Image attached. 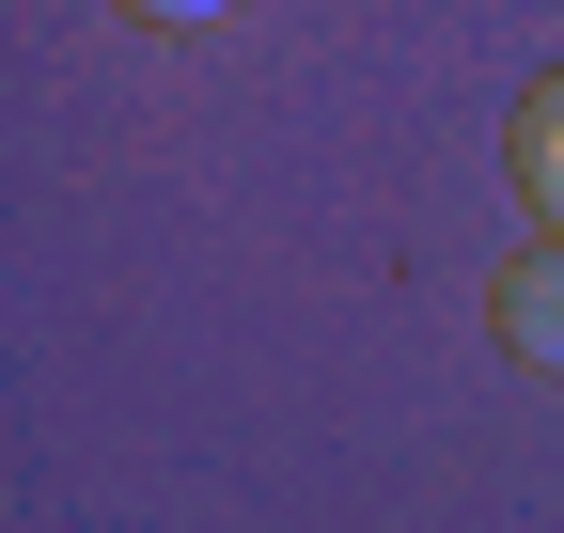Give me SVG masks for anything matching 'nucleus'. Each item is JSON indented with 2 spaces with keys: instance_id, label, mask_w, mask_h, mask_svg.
<instances>
[{
  "instance_id": "obj_1",
  "label": "nucleus",
  "mask_w": 564,
  "mask_h": 533,
  "mask_svg": "<svg viewBox=\"0 0 564 533\" xmlns=\"http://www.w3.org/2000/svg\"><path fill=\"white\" fill-rule=\"evenodd\" d=\"M486 329H502V361L564 377V236H518V266L486 283Z\"/></svg>"
},
{
  "instance_id": "obj_2",
  "label": "nucleus",
  "mask_w": 564,
  "mask_h": 533,
  "mask_svg": "<svg viewBox=\"0 0 564 533\" xmlns=\"http://www.w3.org/2000/svg\"><path fill=\"white\" fill-rule=\"evenodd\" d=\"M502 173H518V205H533V236H564V63L518 95V126H502Z\"/></svg>"
},
{
  "instance_id": "obj_3",
  "label": "nucleus",
  "mask_w": 564,
  "mask_h": 533,
  "mask_svg": "<svg viewBox=\"0 0 564 533\" xmlns=\"http://www.w3.org/2000/svg\"><path fill=\"white\" fill-rule=\"evenodd\" d=\"M110 17H141V32H204V17H236V0H110Z\"/></svg>"
}]
</instances>
